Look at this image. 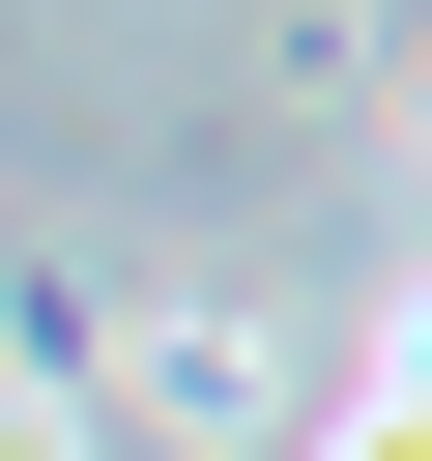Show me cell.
<instances>
[{
	"instance_id": "cell-2",
	"label": "cell",
	"mask_w": 432,
	"mask_h": 461,
	"mask_svg": "<svg viewBox=\"0 0 432 461\" xmlns=\"http://www.w3.org/2000/svg\"><path fill=\"white\" fill-rule=\"evenodd\" d=\"M288 461H432V375H403V346H346V375L288 403Z\"/></svg>"
},
{
	"instance_id": "cell-3",
	"label": "cell",
	"mask_w": 432,
	"mask_h": 461,
	"mask_svg": "<svg viewBox=\"0 0 432 461\" xmlns=\"http://www.w3.org/2000/svg\"><path fill=\"white\" fill-rule=\"evenodd\" d=\"M0 461H115V432H86V403H29V375H0Z\"/></svg>"
},
{
	"instance_id": "cell-1",
	"label": "cell",
	"mask_w": 432,
	"mask_h": 461,
	"mask_svg": "<svg viewBox=\"0 0 432 461\" xmlns=\"http://www.w3.org/2000/svg\"><path fill=\"white\" fill-rule=\"evenodd\" d=\"M58 403H115L144 461H288L317 346H288L259 288H144V317H86V346H58Z\"/></svg>"
}]
</instances>
